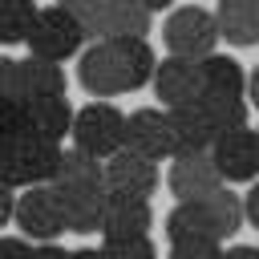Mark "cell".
Masks as SVG:
<instances>
[{"instance_id":"obj_1","label":"cell","mask_w":259,"mask_h":259,"mask_svg":"<svg viewBox=\"0 0 259 259\" xmlns=\"http://www.w3.org/2000/svg\"><path fill=\"white\" fill-rule=\"evenodd\" d=\"M154 69H158V57L146 36H97L93 45L81 49L77 81L93 97H113L154 81Z\"/></svg>"},{"instance_id":"obj_2","label":"cell","mask_w":259,"mask_h":259,"mask_svg":"<svg viewBox=\"0 0 259 259\" xmlns=\"http://www.w3.org/2000/svg\"><path fill=\"white\" fill-rule=\"evenodd\" d=\"M57 162H61V142L36 134L0 138V182L12 190H24L32 182H53Z\"/></svg>"},{"instance_id":"obj_3","label":"cell","mask_w":259,"mask_h":259,"mask_svg":"<svg viewBox=\"0 0 259 259\" xmlns=\"http://www.w3.org/2000/svg\"><path fill=\"white\" fill-rule=\"evenodd\" d=\"M12 223L32 243H57L69 231V210H65V198H61L57 182L24 186V194H16V219Z\"/></svg>"},{"instance_id":"obj_4","label":"cell","mask_w":259,"mask_h":259,"mask_svg":"<svg viewBox=\"0 0 259 259\" xmlns=\"http://www.w3.org/2000/svg\"><path fill=\"white\" fill-rule=\"evenodd\" d=\"M85 40H89V28L65 8V4H49V8H40L36 12V24H32V32H28V53H36V57H49V61H69V57H77L81 49H85Z\"/></svg>"},{"instance_id":"obj_5","label":"cell","mask_w":259,"mask_h":259,"mask_svg":"<svg viewBox=\"0 0 259 259\" xmlns=\"http://www.w3.org/2000/svg\"><path fill=\"white\" fill-rule=\"evenodd\" d=\"M162 40H166V49L174 53V57H210L214 53V45L223 40V32H219V16L210 12V8H198V4H182V8H174L170 16H166V24H162Z\"/></svg>"},{"instance_id":"obj_6","label":"cell","mask_w":259,"mask_h":259,"mask_svg":"<svg viewBox=\"0 0 259 259\" xmlns=\"http://www.w3.org/2000/svg\"><path fill=\"white\" fill-rule=\"evenodd\" d=\"M73 146L97 154V158H109L125 146V113L109 101H89L77 109L73 117Z\"/></svg>"},{"instance_id":"obj_7","label":"cell","mask_w":259,"mask_h":259,"mask_svg":"<svg viewBox=\"0 0 259 259\" xmlns=\"http://www.w3.org/2000/svg\"><path fill=\"white\" fill-rule=\"evenodd\" d=\"M166 186L182 202V198H206V194H214L227 182H223V170H219L214 154L210 150H194V154H174L170 158Z\"/></svg>"},{"instance_id":"obj_8","label":"cell","mask_w":259,"mask_h":259,"mask_svg":"<svg viewBox=\"0 0 259 259\" xmlns=\"http://www.w3.org/2000/svg\"><path fill=\"white\" fill-rule=\"evenodd\" d=\"M154 93L166 109L174 105H190V101H202L206 93V77H202V61L198 57H166L158 69H154Z\"/></svg>"},{"instance_id":"obj_9","label":"cell","mask_w":259,"mask_h":259,"mask_svg":"<svg viewBox=\"0 0 259 259\" xmlns=\"http://www.w3.org/2000/svg\"><path fill=\"white\" fill-rule=\"evenodd\" d=\"M105 186L117 198H150L158 190V162L121 146L117 154L105 158Z\"/></svg>"},{"instance_id":"obj_10","label":"cell","mask_w":259,"mask_h":259,"mask_svg":"<svg viewBox=\"0 0 259 259\" xmlns=\"http://www.w3.org/2000/svg\"><path fill=\"white\" fill-rule=\"evenodd\" d=\"M219 170H223V182H255L259 178V130H227L214 138L210 146Z\"/></svg>"},{"instance_id":"obj_11","label":"cell","mask_w":259,"mask_h":259,"mask_svg":"<svg viewBox=\"0 0 259 259\" xmlns=\"http://www.w3.org/2000/svg\"><path fill=\"white\" fill-rule=\"evenodd\" d=\"M125 146L138 150V154H146V158H154V162L174 158V125H170V109H166V105H162V109H154V105L134 109V113L125 117Z\"/></svg>"},{"instance_id":"obj_12","label":"cell","mask_w":259,"mask_h":259,"mask_svg":"<svg viewBox=\"0 0 259 259\" xmlns=\"http://www.w3.org/2000/svg\"><path fill=\"white\" fill-rule=\"evenodd\" d=\"M57 190H61L65 210H69V231H77V235H101L105 206H109L105 178H93V182H57Z\"/></svg>"},{"instance_id":"obj_13","label":"cell","mask_w":259,"mask_h":259,"mask_svg":"<svg viewBox=\"0 0 259 259\" xmlns=\"http://www.w3.org/2000/svg\"><path fill=\"white\" fill-rule=\"evenodd\" d=\"M166 239L182 243V239H214L223 243V231L214 223V210L206 198H182L170 214H166Z\"/></svg>"},{"instance_id":"obj_14","label":"cell","mask_w":259,"mask_h":259,"mask_svg":"<svg viewBox=\"0 0 259 259\" xmlns=\"http://www.w3.org/2000/svg\"><path fill=\"white\" fill-rule=\"evenodd\" d=\"M170 125H174V154H194V150H210L219 130L210 121V113L202 109V101L190 105H174L170 109Z\"/></svg>"},{"instance_id":"obj_15","label":"cell","mask_w":259,"mask_h":259,"mask_svg":"<svg viewBox=\"0 0 259 259\" xmlns=\"http://www.w3.org/2000/svg\"><path fill=\"white\" fill-rule=\"evenodd\" d=\"M150 227H154L150 198H117V194H109L101 239H134V235H150Z\"/></svg>"},{"instance_id":"obj_16","label":"cell","mask_w":259,"mask_h":259,"mask_svg":"<svg viewBox=\"0 0 259 259\" xmlns=\"http://www.w3.org/2000/svg\"><path fill=\"white\" fill-rule=\"evenodd\" d=\"M73 117H77V109L69 105L65 93H57V97H32L28 101V134H36V138H49V142L73 138Z\"/></svg>"},{"instance_id":"obj_17","label":"cell","mask_w":259,"mask_h":259,"mask_svg":"<svg viewBox=\"0 0 259 259\" xmlns=\"http://www.w3.org/2000/svg\"><path fill=\"white\" fill-rule=\"evenodd\" d=\"M214 16H219V32L227 36V45L235 49L259 45V0H219Z\"/></svg>"},{"instance_id":"obj_18","label":"cell","mask_w":259,"mask_h":259,"mask_svg":"<svg viewBox=\"0 0 259 259\" xmlns=\"http://www.w3.org/2000/svg\"><path fill=\"white\" fill-rule=\"evenodd\" d=\"M57 93H65V69H61V61L28 53L20 61V97L32 101V97H57Z\"/></svg>"},{"instance_id":"obj_19","label":"cell","mask_w":259,"mask_h":259,"mask_svg":"<svg viewBox=\"0 0 259 259\" xmlns=\"http://www.w3.org/2000/svg\"><path fill=\"white\" fill-rule=\"evenodd\" d=\"M150 16H154V12H150L142 0H113L101 36H146V32H150Z\"/></svg>"},{"instance_id":"obj_20","label":"cell","mask_w":259,"mask_h":259,"mask_svg":"<svg viewBox=\"0 0 259 259\" xmlns=\"http://www.w3.org/2000/svg\"><path fill=\"white\" fill-rule=\"evenodd\" d=\"M202 77H206V93H243L247 89V73L235 57H202Z\"/></svg>"},{"instance_id":"obj_21","label":"cell","mask_w":259,"mask_h":259,"mask_svg":"<svg viewBox=\"0 0 259 259\" xmlns=\"http://www.w3.org/2000/svg\"><path fill=\"white\" fill-rule=\"evenodd\" d=\"M36 4L32 0H12V4H0V45H24L32 24H36Z\"/></svg>"},{"instance_id":"obj_22","label":"cell","mask_w":259,"mask_h":259,"mask_svg":"<svg viewBox=\"0 0 259 259\" xmlns=\"http://www.w3.org/2000/svg\"><path fill=\"white\" fill-rule=\"evenodd\" d=\"M202 109L210 113V121H214L219 134L247 125V101H243V93H202Z\"/></svg>"},{"instance_id":"obj_23","label":"cell","mask_w":259,"mask_h":259,"mask_svg":"<svg viewBox=\"0 0 259 259\" xmlns=\"http://www.w3.org/2000/svg\"><path fill=\"white\" fill-rule=\"evenodd\" d=\"M105 259H158V247L150 235H134V239H105L101 243Z\"/></svg>"},{"instance_id":"obj_24","label":"cell","mask_w":259,"mask_h":259,"mask_svg":"<svg viewBox=\"0 0 259 259\" xmlns=\"http://www.w3.org/2000/svg\"><path fill=\"white\" fill-rule=\"evenodd\" d=\"M61 4H65V8L89 28L93 40L105 32V16H109V4H113V0H61Z\"/></svg>"},{"instance_id":"obj_25","label":"cell","mask_w":259,"mask_h":259,"mask_svg":"<svg viewBox=\"0 0 259 259\" xmlns=\"http://www.w3.org/2000/svg\"><path fill=\"white\" fill-rule=\"evenodd\" d=\"M28 134V101L24 97H0V138Z\"/></svg>"},{"instance_id":"obj_26","label":"cell","mask_w":259,"mask_h":259,"mask_svg":"<svg viewBox=\"0 0 259 259\" xmlns=\"http://www.w3.org/2000/svg\"><path fill=\"white\" fill-rule=\"evenodd\" d=\"M166 259H223V243H214V239H182V243H170Z\"/></svg>"},{"instance_id":"obj_27","label":"cell","mask_w":259,"mask_h":259,"mask_svg":"<svg viewBox=\"0 0 259 259\" xmlns=\"http://www.w3.org/2000/svg\"><path fill=\"white\" fill-rule=\"evenodd\" d=\"M0 259H36L28 235H0Z\"/></svg>"},{"instance_id":"obj_28","label":"cell","mask_w":259,"mask_h":259,"mask_svg":"<svg viewBox=\"0 0 259 259\" xmlns=\"http://www.w3.org/2000/svg\"><path fill=\"white\" fill-rule=\"evenodd\" d=\"M0 97H20V61L0 57Z\"/></svg>"},{"instance_id":"obj_29","label":"cell","mask_w":259,"mask_h":259,"mask_svg":"<svg viewBox=\"0 0 259 259\" xmlns=\"http://www.w3.org/2000/svg\"><path fill=\"white\" fill-rule=\"evenodd\" d=\"M12 219H16V194H12V186L0 182V227H8Z\"/></svg>"},{"instance_id":"obj_30","label":"cell","mask_w":259,"mask_h":259,"mask_svg":"<svg viewBox=\"0 0 259 259\" xmlns=\"http://www.w3.org/2000/svg\"><path fill=\"white\" fill-rule=\"evenodd\" d=\"M243 210H247V223H251V227H259V178H255V186L247 190V198H243Z\"/></svg>"},{"instance_id":"obj_31","label":"cell","mask_w":259,"mask_h":259,"mask_svg":"<svg viewBox=\"0 0 259 259\" xmlns=\"http://www.w3.org/2000/svg\"><path fill=\"white\" fill-rule=\"evenodd\" d=\"M36 259H73V251L57 247V243H36Z\"/></svg>"},{"instance_id":"obj_32","label":"cell","mask_w":259,"mask_h":259,"mask_svg":"<svg viewBox=\"0 0 259 259\" xmlns=\"http://www.w3.org/2000/svg\"><path fill=\"white\" fill-rule=\"evenodd\" d=\"M223 259H259V247H247V243H235L223 251Z\"/></svg>"},{"instance_id":"obj_33","label":"cell","mask_w":259,"mask_h":259,"mask_svg":"<svg viewBox=\"0 0 259 259\" xmlns=\"http://www.w3.org/2000/svg\"><path fill=\"white\" fill-rule=\"evenodd\" d=\"M247 93H251V105L259 109V65L251 69V77H247Z\"/></svg>"},{"instance_id":"obj_34","label":"cell","mask_w":259,"mask_h":259,"mask_svg":"<svg viewBox=\"0 0 259 259\" xmlns=\"http://www.w3.org/2000/svg\"><path fill=\"white\" fill-rule=\"evenodd\" d=\"M73 259H105V251H101V247H77Z\"/></svg>"},{"instance_id":"obj_35","label":"cell","mask_w":259,"mask_h":259,"mask_svg":"<svg viewBox=\"0 0 259 259\" xmlns=\"http://www.w3.org/2000/svg\"><path fill=\"white\" fill-rule=\"evenodd\" d=\"M142 4H146V8H150V12H162V8H170V4H174V0H142Z\"/></svg>"},{"instance_id":"obj_36","label":"cell","mask_w":259,"mask_h":259,"mask_svg":"<svg viewBox=\"0 0 259 259\" xmlns=\"http://www.w3.org/2000/svg\"><path fill=\"white\" fill-rule=\"evenodd\" d=\"M0 4H12V0H0Z\"/></svg>"}]
</instances>
